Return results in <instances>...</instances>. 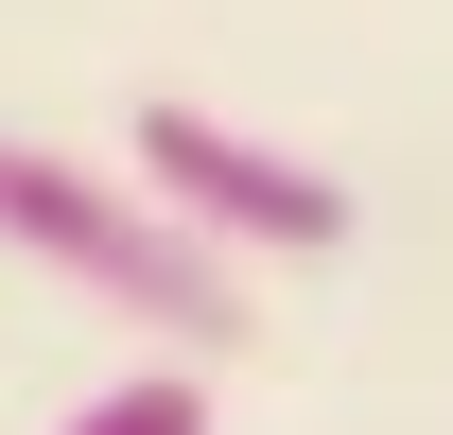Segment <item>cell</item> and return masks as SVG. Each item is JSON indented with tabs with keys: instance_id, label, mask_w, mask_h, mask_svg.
<instances>
[{
	"instance_id": "3957f363",
	"label": "cell",
	"mask_w": 453,
	"mask_h": 435,
	"mask_svg": "<svg viewBox=\"0 0 453 435\" xmlns=\"http://www.w3.org/2000/svg\"><path fill=\"white\" fill-rule=\"evenodd\" d=\"M53 435H210V383H192V366H140V383H105V401H70Z\"/></svg>"
},
{
	"instance_id": "7a4b0ae2",
	"label": "cell",
	"mask_w": 453,
	"mask_h": 435,
	"mask_svg": "<svg viewBox=\"0 0 453 435\" xmlns=\"http://www.w3.org/2000/svg\"><path fill=\"white\" fill-rule=\"evenodd\" d=\"M140 192H157L210 262H332L349 244V174H314V157H280V140H244V122H210V105H140Z\"/></svg>"
},
{
	"instance_id": "6da1fadb",
	"label": "cell",
	"mask_w": 453,
	"mask_h": 435,
	"mask_svg": "<svg viewBox=\"0 0 453 435\" xmlns=\"http://www.w3.org/2000/svg\"><path fill=\"white\" fill-rule=\"evenodd\" d=\"M0 244L53 262V279H88L105 314L174 331V348H244V262H210L140 174H88L53 140H0Z\"/></svg>"
}]
</instances>
